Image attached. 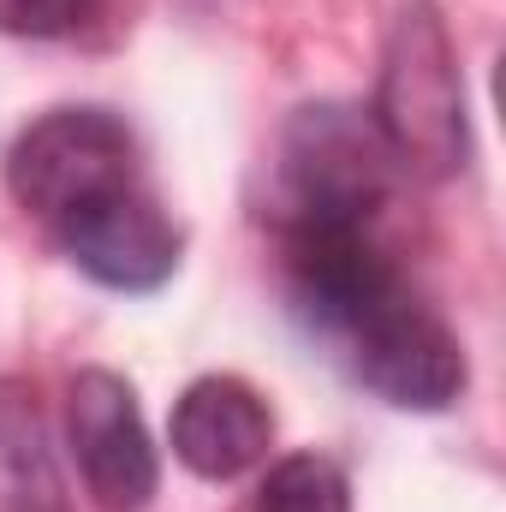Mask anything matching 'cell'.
Instances as JSON below:
<instances>
[{
	"instance_id": "cell-8",
	"label": "cell",
	"mask_w": 506,
	"mask_h": 512,
	"mask_svg": "<svg viewBox=\"0 0 506 512\" xmlns=\"http://www.w3.org/2000/svg\"><path fill=\"white\" fill-rule=\"evenodd\" d=\"M268 441H274V411L239 376H203L173 405V453L185 471H197L209 483L245 477L268 453Z\"/></svg>"
},
{
	"instance_id": "cell-4",
	"label": "cell",
	"mask_w": 506,
	"mask_h": 512,
	"mask_svg": "<svg viewBox=\"0 0 506 512\" xmlns=\"http://www.w3.org/2000/svg\"><path fill=\"white\" fill-rule=\"evenodd\" d=\"M352 376L399 411H447L465 393V352L453 328L399 280L352 328Z\"/></svg>"
},
{
	"instance_id": "cell-5",
	"label": "cell",
	"mask_w": 506,
	"mask_h": 512,
	"mask_svg": "<svg viewBox=\"0 0 506 512\" xmlns=\"http://www.w3.org/2000/svg\"><path fill=\"white\" fill-rule=\"evenodd\" d=\"M66 429H72V459L84 489L96 495V507L108 512H137L149 507L161 465H155V441L143 429L137 393L114 370H84L72 376L66 393Z\"/></svg>"
},
{
	"instance_id": "cell-6",
	"label": "cell",
	"mask_w": 506,
	"mask_h": 512,
	"mask_svg": "<svg viewBox=\"0 0 506 512\" xmlns=\"http://www.w3.org/2000/svg\"><path fill=\"white\" fill-rule=\"evenodd\" d=\"M286 239V292H292V310L316 328V334H334L346 340V328L399 286L393 262L376 251L370 227H352V221H292L280 227Z\"/></svg>"
},
{
	"instance_id": "cell-1",
	"label": "cell",
	"mask_w": 506,
	"mask_h": 512,
	"mask_svg": "<svg viewBox=\"0 0 506 512\" xmlns=\"http://www.w3.org/2000/svg\"><path fill=\"white\" fill-rule=\"evenodd\" d=\"M376 131L387 155L423 179H447L471 155L465 131V78L459 54L447 42V24L435 18L429 0H411L387 36L381 60V90H376Z\"/></svg>"
},
{
	"instance_id": "cell-11",
	"label": "cell",
	"mask_w": 506,
	"mask_h": 512,
	"mask_svg": "<svg viewBox=\"0 0 506 512\" xmlns=\"http://www.w3.org/2000/svg\"><path fill=\"white\" fill-rule=\"evenodd\" d=\"M96 12H102V0H0V30L6 36H30V42H48V36L84 30Z\"/></svg>"
},
{
	"instance_id": "cell-9",
	"label": "cell",
	"mask_w": 506,
	"mask_h": 512,
	"mask_svg": "<svg viewBox=\"0 0 506 512\" xmlns=\"http://www.w3.org/2000/svg\"><path fill=\"white\" fill-rule=\"evenodd\" d=\"M0 512H66L42 417L12 382H0Z\"/></svg>"
},
{
	"instance_id": "cell-7",
	"label": "cell",
	"mask_w": 506,
	"mask_h": 512,
	"mask_svg": "<svg viewBox=\"0 0 506 512\" xmlns=\"http://www.w3.org/2000/svg\"><path fill=\"white\" fill-rule=\"evenodd\" d=\"M54 239L108 292H155L179 268V227L143 185H120V191L72 209L54 227Z\"/></svg>"
},
{
	"instance_id": "cell-10",
	"label": "cell",
	"mask_w": 506,
	"mask_h": 512,
	"mask_svg": "<svg viewBox=\"0 0 506 512\" xmlns=\"http://www.w3.org/2000/svg\"><path fill=\"white\" fill-rule=\"evenodd\" d=\"M256 512H352V483H346V471L334 459L292 453L262 477Z\"/></svg>"
},
{
	"instance_id": "cell-3",
	"label": "cell",
	"mask_w": 506,
	"mask_h": 512,
	"mask_svg": "<svg viewBox=\"0 0 506 512\" xmlns=\"http://www.w3.org/2000/svg\"><path fill=\"white\" fill-rule=\"evenodd\" d=\"M120 185H137V137L108 108H54L6 155L12 203L48 227Z\"/></svg>"
},
{
	"instance_id": "cell-2",
	"label": "cell",
	"mask_w": 506,
	"mask_h": 512,
	"mask_svg": "<svg viewBox=\"0 0 506 512\" xmlns=\"http://www.w3.org/2000/svg\"><path fill=\"white\" fill-rule=\"evenodd\" d=\"M393 155L364 108H298L280 137V185H286V227L292 221H352L370 227L387 197Z\"/></svg>"
}]
</instances>
